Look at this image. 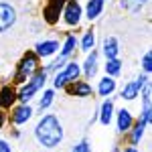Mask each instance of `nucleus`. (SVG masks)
Segmentation results:
<instances>
[{"mask_svg":"<svg viewBox=\"0 0 152 152\" xmlns=\"http://www.w3.org/2000/svg\"><path fill=\"white\" fill-rule=\"evenodd\" d=\"M122 61L120 59H105V65H104V69H105V75H110V77H118L120 73H122Z\"/></svg>","mask_w":152,"mask_h":152,"instance_id":"5701e85b","label":"nucleus"},{"mask_svg":"<svg viewBox=\"0 0 152 152\" xmlns=\"http://www.w3.org/2000/svg\"><path fill=\"white\" fill-rule=\"evenodd\" d=\"M61 16H63V23L67 24V26H77V24L81 23V18H83L81 4H79L77 0H67V4L63 6Z\"/></svg>","mask_w":152,"mask_h":152,"instance_id":"39448f33","label":"nucleus"},{"mask_svg":"<svg viewBox=\"0 0 152 152\" xmlns=\"http://www.w3.org/2000/svg\"><path fill=\"white\" fill-rule=\"evenodd\" d=\"M18 14H16V8L8 4V2H0V33H6L10 31L14 23H16Z\"/></svg>","mask_w":152,"mask_h":152,"instance_id":"0eeeda50","label":"nucleus"},{"mask_svg":"<svg viewBox=\"0 0 152 152\" xmlns=\"http://www.w3.org/2000/svg\"><path fill=\"white\" fill-rule=\"evenodd\" d=\"M35 138L43 148L55 150L65 138V130H63V124H61L59 116H55V114L41 116V120L35 126Z\"/></svg>","mask_w":152,"mask_h":152,"instance_id":"f257e3e1","label":"nucleus"},{"mask_svg":"<svg viewBox=\"0 0 152 152\" xmlns=\"http://www.w3.org/2000/svg\"><path fill=\"white\" fill-rule=\"evenodd\" d=\"M97 59H99V53H97L95 49H91V51L87 53V57H85V63L81 65V73L87 79H91V77L97 75V67H99Z\"/></svg>","mask_w":152,"mask_h":152,"instance_id":"9b49d317","label":"nucleus"},{"mask_svg":"<svg viewBox=\"0 0 152 152\" xmlns=\"http://www.w3.org/2000/svg\"><path fill=\"white\" fill-rule=\"evenodd\" d=\"M71 152H91V144L87 140H79L77 144H73Z\"/></svg>","mask_w":152,"mask_h":152,"instance_id":"a878e982","label":"nucleus"},{"mask_svg":"<svg viewBox=\"0 0 152 152\" xmlns=\"http://www.w3.org/2000/svg\"><path fill=\"white\" fill-rule=\"evenodd\" d=\"M16 104V89L12 85L0 87V110H10Z\"/></svg>","mask_w":152,"mask_h":152,"instance_id":"2eb2a0df","label":"nucleus"},{"mask_svg":"<svg viewBox=\"0 0 152 152\" xmlns=\"http://www.w3.org/2000/svg\"><path fill=\"white\" fill-rule=\"evenodd\" d=\"M47 77H49V73L45 69H39L26 79V81L20 85V89L16 91V102H20V104H28L33 97H35L43 87H45V83H47Z\"/></svg>","mask_w":152,"mask_h":152,"instance_id":"f03ea898","label":"nucleus"},{"mask_svg":"<svg viewBox=\"0 0 152 152\" xmlns=\"http://www.w3.org/2000/svg\"><path fill=\"white\" fill-rule=\"evenodd\" d=\"M114 112H116L114 99H112V97H105L104 102H102V105H99V112H97L99 124H102V126H110L112 120H114Z\"/></svg>","mask_w":152,"mask_h":152,"instance_id":"ddd939ff","label":"nucleus"},{"mask_svg":"<svg viewBox=\"0 0 152 152\" xmlns=\"http://www.w3.org/2000/svg\"><path fill=\"white\" fill-rule=\"evenodd\" d=\"M122 152H140V150H138L136 146H128V148H124Z\"/></svg>","mask_w":152,"mask_h":152,"instance_id":"c756f323","label":"nucleus"},{"mask_svg":"<svg viewBox=\"0 0 152 152\" xmlns=\"http://www.w3.org/2000/svg\"><path fill=\"white\" fill-rule=\"evenodd\" d=\"M33 114H35V110L28 104L14 105V107H12V114H10V122L14 126H23V124H26V122L33 118Z\"/></svg>","mask_w":152,"mask_h":152,"instance_id":"1a4fd4ad","label":"nucleus"},{"mask_svg":"<svg viewBox=\"0 0 152 152\" xmlns=\"http://www.w3.org/2000/svg\"><path fill=\"white\" fill-rule=\"evenodd\" d=\"M150 71H152V53L146 51V53L142 55V73L150 75Z\"/></svg>","mask_w":152,"mask_h":152,"instance_id":"393cba45","label":"nucleus"},{"mask_svg":"<svg viewBox=\"0 0 152 152\" xmlns=\"http://www.w3.org/2000/svg\"><path fill=\"white\" fill-rule=\"evenodd\" d=\"M37 69H39V57H37V53L35 51H26L20 57V61L16 63V69L12 73V83L14 85H23Z\"/></svg>","mask_w":152,"mask_h":152,"instance_id":"7ed1b4c3","label":"nucleus"},{"mask_svg":"<svg viewBox=\"0 0 152 152\" xmlns=\"http://www.w3.org/2000/svg\"><path fill=\"white\" fill-rule=\"evenodd\" d=\"M146 4H148V0H120V6L132 14H138Z\"/></svg>","mask_w":152,"mask_h":152,"instance_id":"4be33fe9","label":"nucleus"},{"mask_svg":"<svg viewBox=\"0 0 152 152\" xmlns=\"http://www.w3.org/2000/svg\"><path fill=\"white\" fill-rule=\"evenodd\" d=\"M81 77V65L77 61H67L57 73H53V89H63L67 83Z\"/></svg>","mask_w":152,"mask_h":152,"instance_id":"20e7f679","label":"nucleus"},{"mask_svg":"<svg viewBox=\"0 0 152 152\" xmlns=\"http://www.w3.org/2000/svg\"><path fill=\"white\" fill-rule=\"evenodd\" d=\"M102 53L105 59H116L120 55V43L116 37H105L102 43Z\"/></svg>","mask_w":152,"mask_h":152,"instance_id":"dca6fc26","label":"nucleus"},{"mask_svg":"<svg viewBox=\"0 0 152 152\" xmlns=\"http://www.w3.org/2000/svg\"><path fill=\"white\" fill-rule=\"evenodd\" d=\"M105 8V0H87L85 4V10H83V16L91 23V20H97L102 16V12Z\"/></svg>","mask_w":152,"mask_h":152,"instance_id":"4468645a","label":"nucleus"},{"mask_svg":"<svg viewBox=\"0 0 152 152\" xmlns=\"http://www.w3.org/2000/svg\"><path fill=\"white\" fill-rule=\"evenodd\" d=\"M53 102H55V89H43V97L39 99V110L45 112L47 107H51Z\"/></svg>","mask_w":152,"mask_h":152,"instance_id":"b1692460","label":"nucleus"},{"mask_svg":"<svg viewBox=\"0 0 152 152\" xmlns=\"http://www.w3.org/2000/svg\"><path fill=\"white\" fill-rule=\"evenodd\" d=\"M0 152H12V146L6 140H0Z\"/></svg>","mask_w":152,"mask_h":152,"instance_id":"cd10ccee","label":"nucleus"},{"mask_svg":"<svg viewBox=\"0 0 152 152\" xmlns=\"http://www.w3.org/2000/svg\"><path fill=\"white\" fill-rule=\"evenodd\" d=\"M79 47H81L83 53H89L91 49H95V31L94 28H89V31L83 33L81 41H79Z\"/></svg>","mask_w":152,"mask_h":152,"instance_id":"412c9836","label":"nucleus"},{"mask_svg":"<svg viewBox=\"0 0 152 152\" xmlns=\"http://www.w3.org/2000/svg\"><path fill=\"white\" fill-rule=\"evenodd\" d=\"M4 124H6V114H4V110H0V130Z\"/></svg>","mask_w":152,"mask_h":152,"instance_id":"c85d7f7f","label":"nucleus"},{"mask_svg":"<svg viewBox=\"0 0 152 152\" xmlns=\"http://www.w3.org/2000/svg\"><path fill=\"white\" fill-rule=\"evenodd\" d=\"M61 45H59L57 39H47V41H41V43H37L35 47V53L39 59H49L53 57V55H57Z\"/></svg>","mask_w":152,"mask_h":152,"instance_id":"9d476101","label":"nucleus"},{"mask_svg":"<svg viewBox=\"0 0 152 152\" xmlns=\"http://www.w3.org/2000/svg\"><path fill=\"white\" fill-rule=\"evenodd\" d=\"M146 128H148V126H146L144 122H140V120L132 124V128L128 130V134H130V146H138V144H140V140L144 138Z\"/></svg>","mask_w":152,"mask_h":152,"instance_id":"a211bd4d","label":"nucleus"},{"mask_svg":"<svg viewBox=\"0 0 152 152\" xmlns=\"http://www.w3.org/2000/svg\"><path fill=\"white\" fill-rule=\"evenodd\" d=\"M134 122L136 120H134V116H132V112H130L128 107H122L116 114V130L120 134H128V130L132 128Z\"/></svg>","mask_w":152,"mask_h":152,"instance_id":"f8f14e48","label":"nucleus"},{"mask_svg":"<svg viewBox=\"0 0 152 152\" xmlns=\"http://www.w3.org/2000/svg\"><path fill=\"white\" fill-rule=\"evenodd\" d=\"M116 87H118L116 77L105 75V77H102L99 83H97V95H99V97H110V95L116 91Z\"/></svg>","mask_w":152,"mask_h":152,"instance_id":"f3484780","label":"nucleus"},{"mask_svg":"<svg viewBox=\"0 0 152 152\" xmlns=\"http://www.w3.org/2000/svg\"><path fill=\"white\" fill-rule=\"evenodd\" d=\"M138 95H140V87H138L136 79H134V81H128L124 87H122V91H120V97L126 99V102H134Z\"/></svg>","mask_w":152,"mask_h":152,"instance_id":"aec40b11","label":"nucleus"},{"mask_svg":"<svg viewBox=\"0 0 152 152\" xmlns=\"http://www.w3.org/2000/svg\"><path fill=\"white\" fill-rule=\"evenodd\" d=\"M65 4H67V0H47L45 8H43V20L49 26H55L59 23V16H61Z\"/></svg>","mask_w":152,"mask_h":152,"instance_id":"423d86ee","label":"nucleus"},{"mask_svg":"<svg viewBox=\"0 0 152 152\" xmlns=\"http://www.w3.org/2000/svg\"><path fill=\"white\" fill-rule=\"evenodd\" d=\"M79 45V41H77V37L75 35H67L65 37V41H63V45H61V51H59V57H65L69 59L73 53H75V49Z\"/></svg>","mask_w":152,"mask_h":152,"instance_id":"6ab92c4d","label":"nucleus"},{"mask_svg":"<svg viewBox=\"0 0 152 152\" xmlns=\"http://www.w3.org/2000/svg\"><path fill=\"white\" fill-rule=\"evenodd\" d=\"M150 116H152V110H150V105H144V107H142L140 122H144L146 126H150Z\"/></svg>","mask_w":152,"mask_h":152,"instance_id":"bb28decb","label":"nucleus"},{"mask_svg":"<svg viewBox=\"0 0 152 152\" xmlns=\"http://www.w3.org/2000/svg\"><path fill=\"white\" fill-rule=\"evenodd\" d=\"M63 89H65L71 97H89V95H94V87H91V83L83 81V79H75V81L67 83Z\"/></svg>","mask_w":152,"mask_h":152,"instance_id":"6e6552de","label":"nucleus"}]
</instances>
